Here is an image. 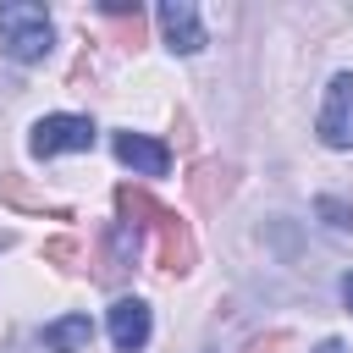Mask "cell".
<instances>
[{"instance_id": "1", "label": "cell", "mask_w": 353, "mask_h": 353, "mask_svg": "<svg viewBox=\"0 0 353 353\" xmlns=\"http://www.w3.org/2000/svg\"><path fill=\"white\" fill-rule=\"evenodd\" d=\"M50 44H55V28H50V11H44V6H33V0L0 6V50H6L11 61L33 66V61L50 55Z\"/></svg>"}, {"instance_id": "2", "label": "cell", "mask_w": 353, "mask_h": 353, "mask_svg": "<svg viewBox=\"0 0 353 353\" xmlns=\"http://www.w3.org/2000/svg\"><path fill=\"white\" fill-rule=\"evenodd\" d=\"M94 121L88 116H72V110H55V116H39L28 127V154L33 160H55V154H83L94 149Z\"/></svg>"}, {"instance_id": "3", "label": "cell", "mask_w": 353, "mask_h": 353, "mask_svg": "<svg viewBox=\"0 0 353 353\" xmlns=\"http://www.w3.org/2000/svg\"><path fill=\"white\" fill-rule=\"evenodd\" d=\"M154 265L160 270H171V276H188L193 265H199V243H193V226L176 215V210H165L160 204V215H154Z\"/></svg>"}, {"instance_id": "4", "label": "cell", "mask_w": 353, "mask_h": 353, "mask_svg": "<svg viewBox=\"0 0 353 353\" xmlns=\"http://www.w3.org/2000/svg\"><path fill=\"white\" fill-rule=\"evenodd\" d=\"M314 132L325 149H353V72H336L325 83V105H320Z\"/></svg>"}, {"instance_id": "5", "label": "cell", "mask_w": 353, "mask_h": 353, "mask_svg": "<svg viewBox=\"0 0 353 353\" xmlns=\"http://www.w3.org/2000/svg\"><path fill=\"white\" fill-rule=\"evenodd\" d=\"M154 17H160V33H165V50H171V55H199V50L210 44L193 0H160Z\"/></svg>"}, {"instance_id": "6", "label": "cell", "mask_w": 353, "mask_h": 353, "mask_svg": "<svg viewBox=\"0 0 353 353\" xmlns=\"http://www.w3.org/2000/svg\"><path fill=\"white\" fill-rule=\"evenodd\" d=\"M149 331H154V320H149L143 298H116L110 303V342H116V353H143Z\"/></svg>"}, {"instance_id": "7", "label": "cell", "mask_w": 353, "mask_h": 353, "mask_svg": "<svg viewBox=\"0 0 353 353\" xmlns=\"http://www.w3.org/2000/svg\"><path fill=\"white\" fill-rule=\"evenodd\" d=\"M110 149H116V160H121V165H132L138 176H165V171H171V149H165L160 138L132 132V127H127V132H116V138H110Z\"/></svg>"}, {"instance_id": "8", "label": "cell", "mask_w": 353, "mask_h": 353, "mask_svg": "<svg viewBox=\"0 0 353 353\" xmlns=\"http://www.w3.org/2000/svg\"><path fill=\"white\" fill-rule=\"evenodd\" d=\"M237 188V165H226V160H199L193 171H188V199L199 204V210H221V199Z\"/></svg>"}, {"instance_id": "9", "label": "cell", "mask_w": 353, "mask_h": 353, "mask_svg": "<svg viewBox=\"0 0 353 353\" xmlns=\"http://www.w3.org/2000/svg\"><path fill=\"white\" fill-rule=\"evenodd\" d=\"M94 342V320L88 314H61L33 336V353H83Z\"/></svg>"}, {"instance_id": "10", "label": "cell", "mask_w": 353, "mask_h": 353, "mask_svg": "<svg viewBox=\"0 0 353 353\" xmlns=\"http://www.w3.org/2000/svg\"><path fill=\"white\" fill-rule=\"evenodd\" d=\"M132 259H138V232L116 221V226L105 232V243H99V281H105V287H116V281L132 270Z\"/></svg>"}, {"instance_id": "11", "label": "cell", "mask_w": 353, "mask_h": 353, "mask_svg": "<svg viewBox=\"0 0 353 353\" xmlns=\"http://www.w3.org/2000/svg\"><path fill=\"white\" fill-rule=\"evenodd\" d=\"M116 215H121V226H132V232H149V226H154V215H160V199H154L149 188H132V182H121V188H116Z\"/></svg>"}, {"instance_id": "12", "label": "cell", "mask_w": 353, "mask_h": 353, "mask_svg": "<svg viewBox=\"0 0 353 353\" xmlns=\"http://www.w3.org/2000/svg\"><path fill=\"white\" fill-rule=\"evenodd\" d=\"M0 199H6V204H17V210H33V215H50V221H72V210H66V204H55V199H44V193H33V188H28L22 176H11V171L0 176Z\"/></svg>"}, {"instance_id": "13", "label": "cell", "mask_w": 353, "mask_h": 353, "mask_svg": "<svg viewBox=\"0 0 353 353\" xmlns=\"http://www.w3.org/2000/svg\"><path fill=\"white\" fill-rule=\"evenodd\" d=\"M99 17H105V22H116L121 44H138V39H143V11H138V0H105V6H99Z\"/></svg>"}, {"instance_id": "14", "label": "cell", "mask_w": 353, "mask_h": 353, "mask_svg": "<svg viewBox=\"0 0 353 353\" xmlns=\"http://www.w3.org/2000/svg\"><path fill=\"white\" fill-rule=\"evenodd\" d=\"M314 215H320V226H325V232H336V237H353V204H347V199H336V193H320V199H314Z\"/></svg>"}, {"instance_id": "15", "label": "cell", "mask_w": 353, "mask_h": 353, "mask_svg": "<svg viewBox=\"0 0 353 353\" xmlns=\"http://www.w3.org/2000/svg\"><path fill=\"white\" fill-rule=\"evenodd\" d=\"M77 254H83V248H77V237H50V243H44V259H50V265H61V270H72V265H77Z\"/></svg>"}, {"instance_id": "16", "label": "cell", "mask_w": 353, "mask_h": 353, "mask_svg": "<svg viewBox=\"0 0 353 353\" xmlns=\"http://www.w3.org/2000/svg\"><path fill=\"white\" fill-rule=\"evenodd\" d=\"M281 347H292V336H287V331H265V336H254V342H248V353H281Z\"/></svg>"}, {"instance_id": "17", "label": "cell", "mask_w": 353, "mask_h": 353, "mask_svg": "<svg viewBox=\"0 0 353 353\" xmlns=\"http://www.w3.org/2000/svg\"><path fill=\"white\" fill-rule=\"evenodd\" d=\"M342 303H347V314H353V270L342 276Z\"/></svg>"}, {"instance_id": "18", "label": "cell", "mask_w": 353, "mask_h": 353, "mask_svg": "<svg viewBox=\"0 0 353 353\" xmlns=\"http://www.w3.org/2000/svg\"><path fill=\"white\" fill-rule=\"evenodd\" d=\"M314 353H347V347H342V342H336V336H325V342H320V347H314Z\"/></svg>"}]
</instances>
